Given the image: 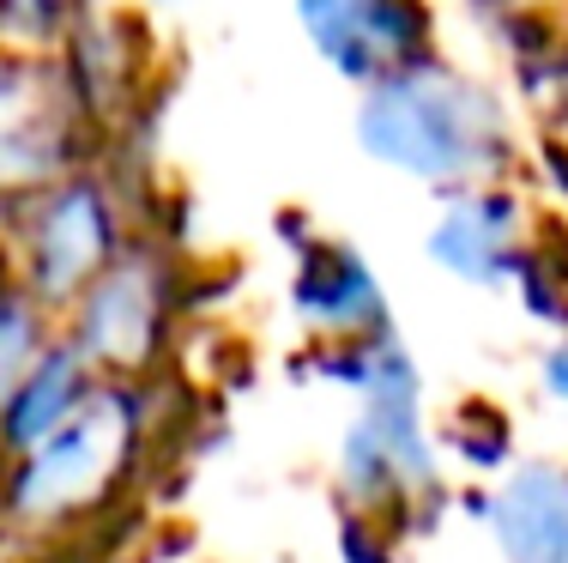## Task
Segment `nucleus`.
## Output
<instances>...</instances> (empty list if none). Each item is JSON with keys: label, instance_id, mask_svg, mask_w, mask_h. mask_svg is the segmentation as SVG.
<instances>
[{"label": "nucleus", "instance_id": "1", "mask_svg": "<svg viewBox=\"0 0 568 563\" xmlns=\"http://www.w3.org/2000/svg\"><path fill=\"white\" fill-rule=\"evenodd\" d=\"M363 133L382 158L417 170V177H454V170H471L496 145V115L459 79L412 67V73L387 79L369 98Z\"/></svg>", "mask_w": 568, "mask_h": 563}, {"label": "nucleus", "instance_id": "2", "mask_svg": "<svg viewBox=\"0 0 568 563\" xmlns=\"http://www.w3.org/2000/svg\"><path fill=\"white\" fill-rule=\"evenodd\" d=\"M496 533L514 563H568V479L545 466L514 479L496 503Z\"/></svg>", "mask_w": 568, "mask_h": 563}, {"label": "nucleus", "instance_id": "3", "mask_svg": "<svg viewBox=\"0 0 568 563\" xmlns=\"http://www.w3.org/2000/svg\"><path fill=\"white\" fill-rule=\"evenodd\" d=\"M508 219H514V212L503 207V200H466V207L442 224V237H436L442 261L459 267L466 279H496V273H503V261L514 254Z\"/></svg>", "mask_w": 568, "mask_h": 563}, {"label": "nucleus", "instance_id": "4", "mask_svg": "<svg viewBox=\"0 0 568 563\" xmlns=\"http://www.w3.org/2000/svg\"><path fill=\"white\" fill-rule=\"evenodd\" d=\"M98 249H103V212H98V200H91L85 188H73V200H61V207L49 212L43 243H37L49 285H73V279H85L91 267H98Z\"/></svg>", "mask_w": 568, "mask_h": 563}, {"label": "nucleus", "instance_id": "5", "mask_svg": "<svg viewBox=\"0 0 568 563\" xmlns=\"http://www.w3.org/2000/svg\"><path fill=\"white\" fill-rule=\"evenodd\" d=\"M557 382H562V394H568V352L557 358Z\"/></svg>", "mask_w": 568, "mask_h": 563}]
</instances>
